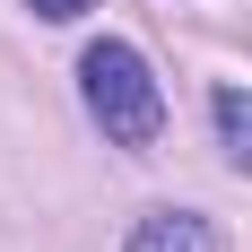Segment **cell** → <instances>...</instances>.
Here are the masks:
<instances>
[{
    "mask_svg": "<svg viewBox=\"0 0 252 252\" xmlns=\"http://www.w3.org/2000/svg\"><path fill=\"white\" fill-rule=\"evenodd\" d=\"M78 87H87V113H96V130L113 139V148H148L157 130H165V87L148 78V61L130 44H87V61H78Z\"/></svg>",
    "mask_w": 252,
    "mask_h": 252,
    "instance_id": "obj_1",
    "label": "cell"
},
{
    "mask_svg": "<svg viewBox=\"0 0 252 252\" xmlns=\"http://www.w3.org/2000/svg\"><path fill=\"white\" fill-rule=\"evenodd\" d=\"M130 252H218V244H209V218H191V209H157V218H139Z\"/></svg>",
    "mask_w": 252,
    "mask_h": 252,
    "instance_id": "obj_2",
    "label": "cell"
},
{
    "mask_svg": "<svg viewBox=\"0 0 252 252\" xmlns=\"http://www.w3.org/2000/svg\"><path fill=\"white\" fill-rule=\"evenodd\" d=\"M209 113H218L226 157H235V165H252V96H244V87H218V96H209Z\"/></svg>",
    "mask_w": 252,
    "mask_h": 252,
    "instance_id": "obj_3",
    "label": "cell"
},
{
    "mask_svg": "<svg viewBox=\"0 0 252 252\" xmlns=\"http://www.w3.org/2000/svg\"><path fill=\"white\" fill-rule=\"evenodd\" d=\"M26 9H35V18H52V26H61V18H78V9H96V0H26Z\"/></svg>",
    "mask_w": 252,
    "mask_h": 252,
    "instance_id": "obj_4",
    "label": "cell"
}]
</instances>
